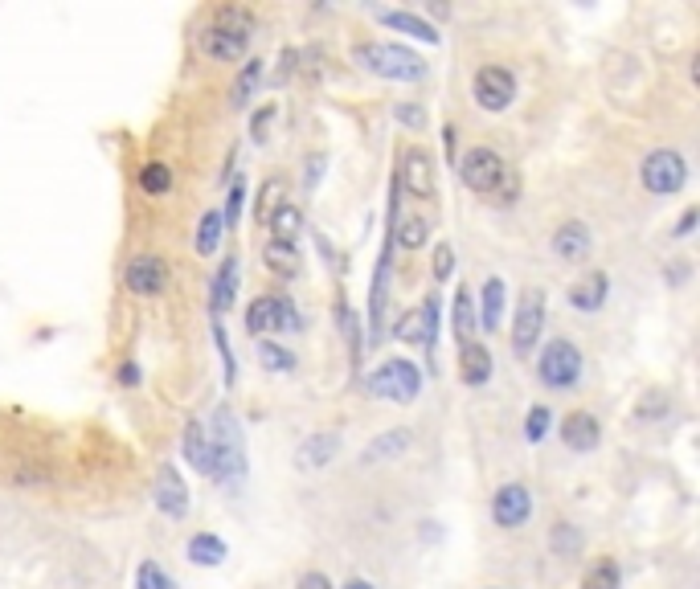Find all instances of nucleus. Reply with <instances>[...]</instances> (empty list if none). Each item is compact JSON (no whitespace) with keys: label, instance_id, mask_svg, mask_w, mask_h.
<instances>
[{"label":"nucleus","instance_id":"1","mask_svg":"<svg viewBox=\"0 0 700 589\" xmlns=\"http://www.w3.org/2000/svg\"><path fill=\"white\" fill-rule=\"evenodd\" d=\"M205 434L213 446V483H238L246 475V442H242L238 418L230 410H217Z\"/></svg>","mask_w":700,"mask_h":589},{"label":"nucleus","instance_id":"2","mask_svg":"<svg viewBox=\"0 0 700 589\" xmlns=\"http://www.w3.org/2000/svg\"><path fill=\"white\" fill-rule=\"evenodd\" d=\"M250 29H254V17L250 13H242V9H217V21L201 33V50L213 62H242L246 50H250Z\"/></svg>","mask_w":700,"mask_h":589},{"label":"nucleus","instance_id":"3","mask_svg":"<svg viewBox=\"0 0 700 589\" xmlns=\"http://www.w3.org/2000/svg\"><path fill=\"white\" fill-rule=\"evenodd\" d=\"M353 58L377 74V78H389V82H422L426 78V62L418 54H410L406 45H389V41H361Z\"/></svg>","mask_w":700,"mask_h":589},{"label":"nucleus","instance_id":"4","mask_svg":"<svg viewBox=\"0 0 700 589\" xmlns=\"http://www.w3.org/2000/svg\"><path fill=\"white\" fill-rule=\"evenodd\" d=\"M365 389L373 397H389V401H414L422 389V373L414 369V360H385L381 369H373L365 377Z\"/></svg>","mask_w":700,"mask_h":589},{"label":"nucleus","instance_id":"5","mask_svg":"<svg viewBox=\"0 0 700 589\" xmlns=\"http://www.w3.org/2000/svg\"><path fill=\"white\" fill-rule=\"evenodd\" d=\"M537 373L549 389H570L582 381V352L570 340H549L537 356Z\"/></svg>","mask_w":700,"mask_h":589},{"label":"nucleus","instance_id":"6","mask_svg":"<svg viewBox=\"0 0 700 589\" xmlns=\"http://www.w3.org/2000/svg\"><path fill=\"white\" fill-rule=\"evenodd\" d=\"M545 332V291L541 287H529L516 303V320H512V348L516 356H529L537 352V340Z\"/></svg>","mask_w":700,"mask_h":589},{"label":"nucleus","instance_id":"7","mask_svg":"<svg viewBox=\"0 0 700 589\" xmlns=\"http://www.w3.org/2000/svg\"><path fill=\"white\" fill-rule=\"evenodd\" d=\"M639 172H643V189L655 193V197H672V193H680V189H684V180H688V164H684V156L672 152V148L651 152V156L643 160Z\"/></svg>","mask_w":700,"mask_h":589},{"label":"nucleus","instance_id":"8","mask_svg":"<svg viewBox=\"0 0 700 589\" xmlns=\"http://www.w3.org/2000/svg\"><path fill=\"white\" fill-rule=\"evenodd\" d=\"M504 168H508V164H504L492 148H471V152L463 156V164H459V176H463V185H467L471 193L492 197L496 185H500V176H504Z\"/></svg>","mask_w":700,"mask_h":589},{"label":"nucleus","instance_id":"9","mask_svg":"<svg viewBox=\"0 0 700 589\" xmlns=\"http://www.w3.org/2000/svg\"><path fill=\"white\" fill-rule=\"evenodd\" d=\"M516 99V74L508 66H479L475 74V103L484 111H504Z\"/></svg>","mask_w":700,"mask_h":589},{"label":"nucleus","instance_id":"10","mask_svg":"<svg viewBox=\"0 0 700 589\" xmlns=\"http://www.w3.org/2000/svg\"><path fill=\"white\" fill-rule=\"evenodd\" d=\"M123 283L131 295H160L168 287V266L156 254H136L123 270Z\"/></svg>","mask_w":700,"mask_h":589},{"label":"nucleus","instance_id":"11","mask_svg":"<svg viewBox=\"0 0 700 589\" xmlns=\"http://www.w3.org/2000/svg\"><path fill=\"white\" fill-rule=\"evenodd\" d=\"M156 508H160L168 520H185V516H189V487H185L181 471L172 467V463H164V467L156 471Z\"/></svg>","mask_w":700,"mask_h":589},{"label":"nucleus","instance_id":"12","mask_svg":"<svg viewBox=\"0 0 700 589\" xmlns=\"http://www.w3.org/2000/svg\"><path fill=\"white\" fill-rule=\"evenodd\" d=\"M533 516V495L524 483H504L496 491V500H492V520L500 528H520L524 520Z\"/></svg>","mask_w":700,"mask_h":589},{"label":"nucleus","instance_id":"13","mask_svg":"<svg viewBox=\"0 0 700 589\" xmlns=\"http://www.w3.org/2000/svg\"><path fill=\"white\" fill-rule=\"evenodd\" d=\"M398 185H406V193H410V197H418V201H430V197H434V164H430V156H426V152L410 148V152L402 156Z\"/></svg>","mask_w":700,"mask_h":589},{"label":"nucleus","instance_id":"14","mask_svg":"<svg viewBox=\"0 0 700 589\" xmlns=\"http://www.w3.org/2000/svg\"><path fill=\"white\" fill-rule=\"evenodd\" d=\"M561 442L570 446V450H594L602 442V422L594 414L578 410V414H570V418L561 422Z\"/></svg>","mask_w":700,"mask_h":589},{"label":"nucleus","instance_id":"15","mask_svg":"<svg viewBox=\"0 0 700 589\" xmlns=\"http://www.w3.org/2000/svg\"><path fill=\"white\" fill-rule=\"evenodd\" d=\"M336 450H340V438L336 434H308L299 446H295V463L299 467H308V471H320V467H328L332 459H336Z\"/></svg>","mask_w":700,"mask_h":589},{"label":"nucleus","instance_id":"16","mask_svg":"<svg viewBox=\"0 0 700 589\" xmlns=\"http://www.w3.org/2000/svg\"><path fill=\"white\" fill-rule=\"evenodd\" d=\"M553 254L561 262H586L590 258V230L582 221H565L553 234Z\"/></svg>","mask_w":700,"mask_h":589},{"label":"nucleus","instance_id":"17","mask_svg":"<svg viewBox=\"0 0 700 589\" xmlns=\"http://www.w3.org/2000/svg\"><path fill=\"white\" fill-rule=\"evenodd\" d=\"M377 21L389 25V29H398V33H410V37H418V41H439V37H443L426 17H414V13H406V9H377Z\"/></svg>","mask_w":700,"mask_h":589},{"label":"nucleus","instance_id":"18","mask_svg":"<svg viewBox=\"0 0 700 589\" xmlns=\"http://www.w3.org/2000/svg\"><path fill=\"white\" fill-rule=\"evenodd\" d=\"M185 459L193 463V471L209 475L213 479V446H209V434H205V422H189L185 426Z\"/></svg>","mask_w":700,"mask_h":589},{"label":"nucleus","instance_id":"19","mask_svg":"<svg viewBox=\"0 0 700 589\" xmlns=\"http://www.w3.org/2000/svg\"><path fill=\"white\" fill-rule=\"evenodd\" d=\"M606 291H610V279L602 275V270H590L582 283L570 287V307H578V311H598V307L606 303Z\"/></svg>","mask_w":700,"mask_h":589},{"label":"nucleus","instance_id":"20","mask_svg":"<svg viewBox=\"0 0 700 589\" xmlns=\"http://www.w3.org/2000/svg\"><path fill=\"white\" fill-rule=\"evenodd\" d=\"M262 262H267V270L275 279H299V270H303V258L295 246L287 242H267V250H262Z\"/></svg>","mask_w":700,"mask_h":589},{"label":"nucleus","instance_id":"21","mask_svg":"<svg viewBox=\"0 0 700 589\" xmlns=\"http://www.w3.org/2000/svg\"><path fill=\"white\" fill-rule=\"evenodd\" d=\"M185 557H189L193 565H201V569H217V565L226 561V540L213 536V532H197V536L189 540Z\"/></svg>","mask_w":700,"mask_h":589},{"label":"nucleus","instance_id":"22","mask_svg":"<svg viewBox=\"0 0 700 589\" xmlns=\"http://www.w3.org/2000/svg\"><path fill=\"white\" fill-rule=\"evenodd\" d=\"M422 311V348L430 360V373H439V295H426Z\"/></svg>","mask_w":700,"mask_h":589},{"label":"nucleus","instance_id":"23","mask_svg":"<svg viewBox=\"0 0 700 589\" xmlns=\"http://www.w3.org/2000/svg\"><path fill=\"white\" fill-rule=\"evenodd\" d=\"M246 332L250 336H267V332H279V307H275V295H262L246 307Z\"/></svg>","mask_w":700,"mask_h":589},{"label":"nucleus","instance_id":"24","mask_svg":"<svg viewBox=\"0 0 700 589\" xmlns=\"http://www.w3.org/2000/svg\"><path fill=\"white\" fill-rule=\"evenodd\" d=\"M463 365H459V373H463V381L467 385H488V377H492V356H488V348L484 344H463Z\"/></svg>","mask_w":700,"mask_h":589},{"label":"nucleus","instance_id":"25","mask_svg":"<svg viewBox=\"0 0 700 589\" xmlns=\"http://www.w3.org/2000/svg\"><path fill=\"white\" fill-rule=\"evenodd\" d=\"M238 270H242V258H226L222 270H217V279H213V311H226L238 295Z\"/></svg>","mask_w":700,"mask_h":589},{"label":"nucleus","instance_id":"26","mask_svg":"<svg viewBox=\"0 0 700 589\" xmlns=\"http://www.w3.org/2000/svg\"><path fill=\"white\" fill-rule=\"evenodd\" d=\"M479 299H484V332H500V324H504V303H508L504 279H488L484 291H479Z\"/></svg>","mask_w":700,"mask_h":589},{"label":"nucleus","instance_id":"27","mask_svg":"<svg viewBox=\"0 0 700 589\" xmlns=\"http://www.w3.org/2000/svg\"><path fill=\"white\" fill-rule=\"evenodd\" d=\"M402 450H410V434L406 430H389V434H377L369 446H365V463H385V459H398Z\"/></svg>","mask_w":700,"mask_h":589},{"label":"nucleus","instance_id":"28","mask_svg":"<svg viewBox=\"0 0 700 589\" xmlns=\"http://www.w3.org/2000/svg\"><path fill=\"white\" fill-rule=\"evenodd\" d=\"M267 225H271V234H275L271 242H287V246H295V238L303 234V213H299L295 205H279V209L271 213Z\"/></svg>","mask_w":700,"mask_h":589},{"label":"nucleus","instance_id":"29","mask_svg":"<svg viewBox=\"0 0 700 589\" xmlns=\"http://www.w3.org/2000/svg\"><path fill=\"white\" fill-rule=\"evenodd\" d=\"M623 585V573H619V561L615 557H602L586 569L582 577V589H619Z\"/></svg>","mask_w":700,"mask_h":589},{"label":"nucleus","instance_id":"30","mask_svg":"<svg viewBox=\"0 0 700 589\" xmlns=\"http://www.w3.org/2000/svg\"><path fill=\"white\" fill-rule=\"evenodd\" d=\"M222 234H226L222 213H205L201 225H197V254H201V258H213L217 246H222Z\"/></svg>","mask_w":700,"mask_h":589},{"label":"nucleus","instance_id":"31","mask_svg":"<svg viewBox=\"0 0 700 589\" xmlns=\"http://www.w3.org/2000/svg\"><path fill=\"white\" fill-rule=\"evenodd\" d=\"M549 545L557 557H578L582 553V532L570 524V520H557L553 524V536H549Z\"/></svg>","mask_w":700,"mask_h":589},{"label":"nucleus","instance_id":"32","mask_svg":"<svg viewBox=\"0 0 700 589\" xmlns=\"http://www.w3.org/2000/svg\"><path fill=\"white\" fill-rule=\"evenodd\" d=\"M140 189H144L148 197H164V193L172 189V168L160 164V160L144 164V168H140Z\"/></svg>","mask_w":700,"mask_h":589},{"label":"nucleus","instance_id":"33","mask_svg":"<svg viewBox=\"0 0 700 589\" xmlns=\"http://www.w3.org/2000/svg\"><path fill=\"white\" fill-rule=\"evenodd\" d=\"M258 82H262V62H246L242 66V74H238V82H234V90H230V99H234V107H246L250 99H254V90H258Z\"/></svg>","mask_w":700,"mask_h":589},{"label":"nucleus","instance_id":"34","mask_svg":"<svg viewBox=\"0 0 700 589\" xmlns=\"http://www.w3.org/2000/svg\"><path fill=\"white\" fill-rule=\"evenodd\" d=\"M455 332L463 344H471V332H475V299H471V287H463L455 295Z\"/></svg>","mask_w":700,"mask_h":589},{"label":"nucleus","instance_id":"35","mask_svg":"<svg viewBox=\"0 0 700 589\" xmlns=\"http://www.w3.org/2000/svg\"><path fill=\"white\" fill-rule=\"evenodd\" d=\"M258 360H262V369H271V373H291L295 369V356L271 340H258Z\"/></svg>","mask_w":700,"mask_h":589},{"label":"nucleus","instance_id":"36","mask_svg":"<svg viewBox=\"0 0 700 589\" xmlns=\"http://www.w3.org/2000/svg\"><path fill=\"white\" fill-rule=\"evenodd\" d=\"M283 205V180L275 176V180H267V185H262V193H258V209H254V217L267 225L271 221V213Z\"/></svg>","mask_w":700,"mask_h":589},{"label":"nucleus","instance_id":"37","mask_svg":"<svg viewBox=\"0 0 700 589\" xmlns=\"http://www.w3.org/2000/svg\"><path fill=\"white\" fill-rule=\"evenodd\" d=\"M549 422H553L549 405H533V410L524 414V438H529V442H545V434H549Z\"/></svg>","mask_w":700,"mask_h":589},{"label":"nucleus","instance_id":"38","mask_svg":"<svg viewBox=\"0 0 700 589\" xmlns=\"http://www.w3.org/2000/svg\"><path fill=\"white\" fill-rule=\"evenodd\" d=\"M136 589H177V585H172V577H168L156 561H144V565L136 569Z\"/></svg>","mask_w":700,"mask_h":589},{"label":"nucleus","instance_id":"39","mask_svg":"<svg viewBox=\"0 0 700 589\" xmlns=\"http://www.w3.org/2000/svg\"><path fill=\"white\" fill-rule=\"evenodd\" d=\"M242 205H246V180H234V185H230V197H226V213H222V225H226V230H234V225L242 221Z\"/></svg>","mask_w":700,"mask_h":589},{"label":"nucleus","instance_id":"40","mask_svg":"<svg viewBox=\"0 0 700 589\" xmlns=\"http://www.w3.org/2000/svg\"><path fill=\"white\" fill-rule=\"evenodd\" d=\"M279 119V107L275 103H267V107H258L254 111V119H250V140L254 144H262V140H267V135H271V123Z\"/></svg>","mask_w":700,"mask_h":589},{"label":"nucleus","instance_id":"41","mask_svg":"<svg viewBox=\"0 0 700 589\" xmlns=\"http://www.w3.org/2000/svg\"><path fill=\"white\" fill-rule=\"evenodd\" d=\"M451 270H455V250L447 246V242H439V250H434V266H430V275H434V283H447L451 279Z\"/></svg>","mask_w":700,"mask_h":589},{"label":"nucleus","instance_id":"42","mask_svg":"<svg viewBox=\"0 0 700 589\" xmlns=\"http://www.w3.org/2000/svg\"><path fill=\"white\" fill-rule=\"evenodd\" d=\"M213 344H217V352H222V365H226V385H234L238 369H234V352H230V340H226L222 320H213Z\"/></svg>","mask_w":700,"mask_h":589},{"label":"nucleus","instance_id":"43","mask_svg":"<svg viewBox=\"0 0 700 589\" xmlns=\"http://www.w3.org/2000/svg\"><path fill=\"white\" fill-rule=\"evenodd\" d=\"M275 307H279V332H303L299 307H295L287 295H275Z\"/></svg>","mask_w":700,"mask_h":589},{"label":"nucleus","instance_id":"44","mask_svg":"<svg viewBox=\"0 0 700 589\" xmlns=\"http://www.w3.org/2000/svg\"><path fill=\"white\" fill-rule=\"evenodd\" d=\"M398 340L406 344H422V311H406L402 320H398V332H393Z\"/></svg>","mask_w":700,"mask_h":589},{"label":"nucleus","instance_id":"45","mask_svg":"<svg viewBox=\"0 0 700 589\" xmlns=\"http://www.w3.org/2000/svg\"><path fill=\"white\" fill-rule=\"evenodd\" d=\"M496 201H504V205H512L516 197H520V176H516V168L508 164L504 168V176H500V185H496V193H492Z\"/></svg>","mask_w":700,"mask_h":589},{"label":"nucleus","instance_id":"46","mask_svg":"<svg viewBox=\"0 0 700 589\" xmlns=\"http://www.w3.org/2000/svg\"><path fill=\"white\" fill-rule=\"evenodd\" d=\"M393 119L406 123L410 131H422V127H426V111H422L418 103H398V107H393Z\"/></svg>","mask_w":700,"mask_h":589},{"label":"nucleus","instance_id":"47","mask_svg":"<svg viewBox=\"0 0 700 589\" xmlns=\"http://www.w3.org/2000/svg\"><path fill=\"white\" fill-rule=\"evenodd\" d=\"M320 172H324V156H312V160H308V168H303V189H316Z\"/></svg>","mask_w":700,"mask_h":589},{"label":"nucleus","instance_id":"48","mask_svg":"<svg viewBox=\"0 0 700 589\" xmlns=\"http://www.w3.org/2000/svg\"><path fill=\"white\" fill-rule=\"evenodd\" d=\"M295 589H332V581H328L324 573H316V569H312V573H303V577H299V585H295Z\"/></svg>","mask_w":700,"mask_h":589},{"label":"nucleus","instance_id":"49","mask_svg":"<svg viewBox=\"0 0 700 589\" xmlns=\"http://www.w3.org/2000/svg\"><path fill=\"white\" fill-rule=\"evenodd\" d=\"M692 230H696V205H692V209H684V217L676 221V238H688Z\"/></svg>","mask_w":700,"mask_h":589},{"label":"nucleus","instance_id":"50","mask_svg":"<svg viewBox=\"0 0 700 589\" xmlns=\"http://www.w3.org/2000/svg\"><path fill=\"white\" fill-rule=\"evenodd\" d=\"M664 279H668V283H672V287H676V283H684V279H688V262H684V258H680V262H676V266H672V270H664Z\"/></svg>","mask_w":700,"mask_h":589},{"label":"nucleus","instance_id":"51","mask_svg":"<svg viewBox=\"0 0 700 589\" xmlns=\"http://www.w3.org/2000/svg\"><path fill=\"white\" fill-rule=\"evenodd\" d=\"M119 381H123V385H136V381H140V369H136V365H123V369H119Z\"/></svg>","mask_w":700,"mask_h":589},{"label":"nucleus","instance_id":"52","mask_svg":"<svg viewBox=\"0 0 700 589\" xmlns=\"http://www.w3.org/2000/svg\"><path fill=\"white\" fill-rule=\"evenodd\" d=\"M443 140H447V156L455 160V127H443Z\"/></svg>","mask_w":700,"mask_h":589},{"label":"nucleus","instance_id":"53","mask_svg":"<svg viewBox=\"0 0 700 589\" xmlns=\"http://www.w3.org/2000/svg\"><path fill=\"white\" fill-rule=\"evenodd\" d=\"M340 589H377V585H373V581H365V577H353V581L340 585Z\"/></svg>","mask_w":700,"mask_h":589}]
</instances>
